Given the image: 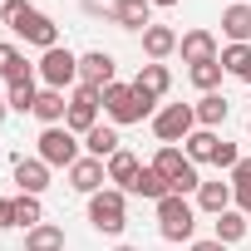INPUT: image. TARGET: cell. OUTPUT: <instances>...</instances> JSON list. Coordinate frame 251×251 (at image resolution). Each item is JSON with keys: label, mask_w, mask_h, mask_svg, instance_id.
Masks as SVG:
<instances>
[{"label": "cell", "mask_w": 251, "mask_h": 251, "mask_svg": "<svg viewBox=\"0 0 251 251\" xmlns=\"http://www.w3.org/2000/svg\"><path fill=\"white\" fill-rule=\"evenodd\" d=\"M79 10H84L89 20H113V10H118V0H79Z\"/></svg>", "instance_id": "cell-33"}, {"label": "cell", "mask_w": 251, "mask_h": 251, "mask_svg": "<svg viewBox=\"0 0 251 251\" xmlns=\"http://www.w3.org/2000/svg\"><path fill=\"white\" fill-rule=\"evenodd\" d=\"M187 79H192L202 94H217V89H222V79H226V69H222V59H212V64H192V69H187Z\"/></svg>", "instance_id": "cell-29"}, {"label": "cell", "mask_w": 251, "mask_h": 251, "mask_svg": "<svg viewBox=\"0 0 251 251\" xmlns=\"http://www.w3.org/2000/svg\"><path fill=\"white\" fill-rule=\"evenodd\" d=\"M153 207H158V236H163V241H192V231H197V207H192L187 197L168 192V197L153 202Z\"/></svg>", "instance_id": "cell-5"}, {"label": "cell", "mask_w": 251, "mask_h": 251, "mask_svg": "<svg viewBox=\"0 0 251 251\" xmlns=\"http://www.w3.org/2000/svg\"><path fill=\"white\" fill-rule=\"evenodd\" d=\"M15 35H20V40H25V45H35V50H40V54H45V50H54V45H59V25H54V20H50V15H45V10H30V15H25V20H20V25H15Z\"/></svg>", "instance_id": "cell-10"}, {"label": "cell", "mask_w": 251, "mask_h": 251, "mask_svg": "<svg viewBox=\"0 0 251 251\" xmlns=\"http://www.w3.org/2000/svg\"><path fill=\"white\" fill-rule=\"evenodd\" d=\"M35 158L40 163H50V168H74L79 158H84V143H79V133H69L64 123L59 128H40V138H35Z\"/></svg>", "instance_id": "cell-4"}, {"label": "cell", "mask_w": 251, "mask_h": 251, "mask_svg": "<svg viewBox=\"0 0 251 251\" xmlns=\"http://www.w3.org/2000/svg\"><path fill=\"white\" fill-rule=\"evenodd\" d=\"M246 133H251V118H246Z\"/></svg>", "instance_id": "cell-42"}, {"label": "cell", "mask_w": 251, "mask_h": 251, "mask_svg": "<svg viewBox=\"0 0 251 251\" xmlns=\"http://www.w3.org/2000/svg\"><path fill=\"white\" fill-rule=\"evenodd\" d=\"M103 168H108V182H113V187H118V192H128V187H133V177H138V168H143V163H138V158H133V153H128V148H118V153H113V158H108V163H103Z\"/></svg>", "instance_id": "cell-24"}, {"label": "cell", "mask_w": 251, "mask_h": 251, "mask_svg": "<svg viewBox=\"0 0 251 251\" xmlns=\"http://www.w3.org/2000/svg\"><path fill=\"white\" fill-rule=\"evenodd\" d=\"M153 168L168 177V187L177 192V197H187V192H197L202 187V173H197V163L177 148V143H158V153H153Z\"/></svg>", "instance_id": "cell-2"}, {"label": "cell", "mask_w": 251, "mask_h": 251, "mask_svg": "<svg viewBox=\"0 0 251 251\" xmlns=\"http://www.w3.org/2000/svg\"><path fill=\"white\" fill-rule=\"evenodd\" d=\"M20 74H30V64H25V54L15 50V45H0V79H20Z\"/></svg>", "instance_id": "cell-31"}, {"label": "cell", "mask_w": 251, "mask_h": 251, "mask_svg": "<svg viewBox=\"0 0 251 251\" xmlns=\"http://www.w3.org/2000/svg\"><path fill=\"white\" fill-rule=\"evenodd\" d=\"M148 123H153L158 143H187V133L197 128V113H192V103H163Z\"/></svg>", "instance_id": "cell-7"}, {"label": "cell", "mask_w": 251, "mask_h": 251, "mask_svg": "<svg viewBox=\"0 0 251 251\" xmlns=\"http://www.w3.org/2000/svg\"><path fill=\"white\" fill-rule=\"evenodd\" d=\"M226 182H231V192H236V187H251V158H241V163L226 173Z\"/></svg>", "instance_id": "cell-35"}, {"label": "cell", "mask_w": 251, "mask_h": 251, "mask_svg": "<svg viewBox=\"0 0 251 251\" xmlns=\"http://www.w3.org/2000/svg\"><path fill=\"white\" fill-rule=\"evenodd\" d=\"M103 113H108V123L113 128H123V123H143V118H153L158 113V99H148V94H138L133 84H108L103 89Z\"/></svg>", "instance_id": "cell-1"}, {"label": "cell", "mask_w": 251, "mask_h": 251, "mask_svg": "<svg viewBox=\"0 0 251 251\" xmlns=\"http://www.w3.org/2000/svg\"><path fill=\"white\" fill-rule=\"evenodd\" d=\"M5 103H10V113H35V103H40V79H35V69L5 84Z\"/></svg>", "instance_id": "cell-14"}, {"label": "cell", "mask_w": 251, "mask_h": 251, "mask_svg": "<svg viewBox=\"0 0 251 251\" xmlns=\"http://www.w3.org/2000/svg\"><path fill=\"white\" fill-rule=\"evenodd\" d=\"M177 54H182V64L192 69V64H212V59H222V45H217L212 30H187V35L177 40Z\"/></svg>", "instance_id": "cell-11"}, {"label": "cell", "mask_w": 251, "mask_h": 251, "mask_svg": "<svg viewBox=\"0 0 251 251\" xmlns=\"http://www.w3.org/2000/svg\"><path fill=\"white\" fill-rule=\"evenodd\" d=\"M118 148H123V138H118L113 123H94V128L84 133V153H89V158H99V163H108Z\"/></svg>", "instance_id": "cell-15"}, {"label": "cell", "mask_w": 251, "mask_h": 251, "mask_svg": "<svg viewBox=\"0 0 251 251\" xmlns=\"http://www.w3.org/2000/svg\"><path fill=\"white\" fill-rule=\"evenodd\" d=\"M113 251H138V246H113Z\"/></svg>", "instance_id": "cell-41"}, {"label": "cell", "mask_w": 251, "mask_h": 251, "mask_svg": "<svg viewBox=\"0 0 251 251\" xmlns=\"http://www.w3.org/2000/svg\"><path fill=\"white\" fill-rule=\"evenodd\" d=\"M192 113H197V128H222L226 123V113H231V103H226V94H202L197 103H192Z\"/></svg>", "instance_id": "cell-20"}, {"label": "cell", "mask_w": 251, "mask_h": 251, "mask_svg": "<svg viewBox=\"0 0 251 251\" xmlns=\"http://www.w3.org/2000/svg\"><path fill=\"white\" fill-rule=\"evenodd\" d=\"M177 40H182V35H177L173 25H148V30H143V54H148L153 64H163L168 54H177Z\"/></svg>", "instance_id": "cell-17"}, {"label": "cell", "mask_w": 251, "mask_h": 251, "mask_svg": "<svg viewBox=\"0 0 251 251\" xmlns=\"http://www.w3.org/2000/svg\"><path fill=\"white\" fill-rule=\"evenodd\" d=\"M5 118H10V103H5V99H0V128H5Z\"/></svg>", "instance_id": "cell-39"}, {"label": "cell", "mask_w": 251, "mask_h": 251, "mask_svg": "<svg viewBox=\"0 0 251 251\" xmlns=\"http://www.w3.org/2000/svg\"><path fill=\"white\" fill-rule=\"evenodd\" d=\"M113 74H118V59L108 54V50H89V54H79V84H89V89H108L113 84Z\"/></svg>", "instance_id": "cell-9"}, {"label": "cell", "mask_w": 251, "mask_h": 251, "mask_svg": "<svg viewBox=\"0 0 251 251\" xmlns=\"http://www.w3.org/2000/svg\"><path fill=\"white\" fill-rule=\"evenodd\" d=\"M25 251H64V226L59 222H40L25 231Z\"/></svg>", "instance_id": "cell-25"}, {"label": "cell", "mask_w": 251, "mask_h": 251, "mask_svg": "<svg viewBox=\"0 0 251 251\" xmlns=\"http://www.w3.org/2000/svg\"><path fill=\"white\" fill-rule=\"evenodd\" d=\"M30 10H35L30 0H0V25H10V30H15V25H20Z\"/></svg>", "instance_id": "cell-32"}, {"label": "cell", "mask_w": 251, "mask_h": 251, "mask_svg": "<svg viewBox=\"0 0 251 251\" xmlns=\"http://www.w3.org/2000/svg\"><path fill=\"white\" fill-rule=\"evenodd\" d=\"M192 251H226V241H217V236H207V241H192Z\"/></svg>", "instance_id": "cell-38"}, {"label": "cell", "mask_w": 251, "mask_h": 251, "mask_svg": "<svg viewBox=\"0 0 251 251\" xmlns=\"http://www.w3.org/2000/svg\"><path fill=\"white\" fill-rule=\"evenodd\" d=\"M222 35L231 45H251V5L246 0H231V5L222 10Z\"/></svg>", "instance_id": "cell-16"}, {"label": "cell", "mask_w": 251, "mask_h": 251, "mask_svg": "<svg viewBox=\"0 0 251 251\" xmlns=\"http://www.w3.org/2000/svg\"><path fill=\"white\" fill-rule=\"evenodd\" d=\"M231 207H236L241 217H251V187H236V197H231Z\"/></svg>", "instance_id": "cell-37"}, {"label": "cell", "mask_w": 251, "mask_h": 251, "mask_svg": "<svg viewBox=\"0 0 251 251\" xmlns=\"http://www.w3.org/2000/svg\"><path fill=\"white\" fill-rule=\"evenodd\" d=\"M99 103H103V94L99 89H89V84H74L69 89V113H64V128L69 133H89L94 123H99Z\"/></svg>", "instance_id": "cell-8"}, {"label": "cell", "mask_w": 251, "mask_h": 251, "mask_svg": "<svg viewBox=\"0 0 251 251\" xmlns=\"http://www.w3.org/2000/svg\"><path fill=\"white\" fill-rule=\"evenodd\" d=\"M113 25L118 30H128V35H143L153 20V0H118V10H113Z\"/></svg>", "instance_id": "cell-13"}, {"label": "cell", "mask_w": 251, "mask_h": 251, "mask_svg": "<svg viewBox=\"0 0 251 251\" xmlns=\"http://www.w3.org/2000/svg\"><path fill=\"white\" fill-rule=\"evenodd\" d=\"M133 89H138V94H148V99H163V94L173 89V74H168V64H153V59H148V64L138 69Z\"/></svg>", "instance_id": "cell-22"}, {"label": "cell", "mask_w": 251, "mask_h": 251, "mask_svg": "<svg viewBox=\"0 0 251 251\" xmlns=\"http://www.w3.org/2000/svg\"><path fill=\"white\" fill-rule=\"evenodd\" d=\"M217 143H222V138H217L212 128H192V133H187V143H182V153H187L192 163H212Z\"/></svg>", "instance_id": "cell-27"}, {"label": "cell", "mask_w": 251, "mask_h": 251, "mask_svg": "<svg viewBox=\"0 0 251 251\" xmlns=\"http://www.w3.org/2000/svg\"><path fill=\"white\" fill-rule=\"evenodd\" d=\"M89 226L99 236H118L123 226H128V192H118V187H103L89 197Z\"/></svg>", "instance_id": "cell-3"}, {"label": "cell", "mask_w": 251, "mask_h": 251, "mask_svg": "<svg viewBox=\"0 0 251 251\" xmlns=\"http://www.w3.org/2000/svg\"><path fill=\"white\" fill-rule=\"evenodd\" d=\"M50 163H40V158H20L15 163V182H20V192H30V197H40L45 187H50Z\"/></svg>", "instance_id": "cell-18"}, {"label": "cell", "mask_w": 251, "mask_h": 251, "mask_svg": "<svg viewBox=\"0 0 251 251\" xmlns=\"http://www.w3.org/2000/svg\"><path fill=\"white\" fill-rule=\"evenodd\" d=\"M153 5H182V0H153Z\"/></svg>", "instance_id": "cell-40"}, {"label": "cell", "mask_w": 251, "mask_h": 251, "mask_svg": "<svg viewBox=\"0 0 251 251\" xmlns=\"http://www.w3.org/2000/svg\"><path fill=\"white\" fill-rule=\"evenodd\" d=\"M103 182H108V168L99 163V158H79L74 168H69V187L74 192H84V197H94V192H103Z\"/></svg>", "instance_id": "cell-12"}, {"label": "cell", "mask_w": 251, "mask_h": 251, "mask_svg": "<svg viewBox=\"0 0 251 251\" xmlns=\"http://www.w3.org/2000/svg\"><path fill=\"white\" fill-rule=\"evenodd\" d=\"M40 222H45V207H40V197L20 192V197H15V226H25V231H30V226H40Z\"/></svg>", "instance_id": "cell-30"}, {"label": "cell", "mask_w": 251, "mask_h": 251, "mask_svg": "<svg viewBox=\"0 0 251 251\" xmlns=\"http://www.w3.org/2000/svg\"><path fill=\"white\" fill-rule=\"evenodd\" d=\"M173 187H168V177L153 168V163H143L138 168V177H133V187H128V197H143V202H163Z\"/></svg>", "instance_id": "cell-19"}, {"label": "cell", "mask_w": 251, "mask_h": 251, "mask_svg": "<svg viewBox=\"0 0 251 251\" xmlns=\"http://www.w3.org/2000/svg\"><path fill=\"white\" fill-rule=\"evenodd\" d=\"M212 163H217L222 173H231V168L241 163V153H236V143H226V138H222V143H217V153H212Z\"/></svg>", "instance_id": "cell-34"}, {"label": "cell", "mask_w": 251, "mask_h": 251, "mask_svg": "<svg viewBox=\"0 0 251 251\" xmlns=\"http://www.w3.org/2000/svg\"><path fill=\"white\" fill-rule=\"evenodd\" d=\"M231 182H202L197 187V207L207 212V217H222V212H231Z\"/></svg>", "instance_id": "cell-23"}, {"label": "cell", "mask_w": 251, "mask_h": 251, "mask_svg": "<svg viewBox=\"0 0 251 251\" xmlns=\"http://www.w3.org/2000/svg\"><path fill=\"white\" fill-rule=\"evenodd\" d=\"M15 226V197H0V231Z\"/></svg>", "instance_id": "cell-36"}, {"label": "cell", "mask_w": 251, "mask_h": 251, "mask_svg": "<svg viewBox=\"0 0 251 251\" xmlns=\"http://www.w3.org/2000/svg\"><path fill=\"white\" fill-rule=\"evenodd\" d=\"M35 74H40V84H45V89H74V84H79V54H74V50H64V45H54V50H45V54H40Z\"/></svg>", "instance_id": "cell-6"}, {"label": "cell", "mask_w": 251, "mask_h": 251, "mask_svg": "<svg viewBox=\"0 0 251 251\" xmlns=\"http://www.w3.org/2000/svg\"><path fill=\"white\" fill-rule=\"evenodd\" d=\"M222 69L251 84V45H222Z\"/></svg>", "instance_id": "cell-28"}, {"label": "cell", "mask_w": 251, "mask_h": 251, "mask_svg": "<svg viewBox=\"0 0 251 251\" xmlns=\"http://www.w3.org/2000/svg\"><path fill=\"white\" fill-rule=\"evenodd\" d=\"M246 226H251V217H241V212L231 207V212H222V217L212 222V236H217V241H226V246H236V241L246 236Z\"/></svg>", "instance_id": "cell-26"}, {"label": "cell", "mask_w": 251, "mask_h": 251, "mask_svg": "<svg viewBox=\"0 0 251 251\" xmlns=\"http://www.w3.org/2000/svg\"><path fill=\"white\" fill-rule=\"evenodd\" d=\"M69 113V94L64 89H40V103H35V118L45 123V128H59Z\"/></svg>", "instance_id": "cell-21"}]
</instances>
